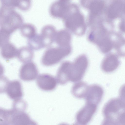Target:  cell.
Here are the masks:
<instances>
[{
	"mask_svg": "<svg viewBox=\"0 0 125 125\" xmlns=\"http://www.w3.org/2000/svg\"><path fill=\"white\" fill-rule=\"evenodd\" d=\"M102 112L104 119L102 125H125V104L122 97L110 100L104 105Z\"/></svg>",
	"mask_w": 125,
	"mask_h": 125,
	"instance_id": "1",
	"label": "cell"
},
{
	"mask_svg": "<svg viewBox=\"0 0 125 125\" xmlns=\"http://www.w3.org/2000/svg\"><path fill=\"white\" fill-rule=\"evenodd\" d=\"M82 78L78 68L70 62H63L58 70L56 79L61 84H65L70 81L76 82Z\"/></svg>",
	"mask_w": 125,
	"mask_h": 125,
	"instance_id": "2",
	"label": "cell"
},
{
	"mask_svg": "<svg viewBox=\"0 0 125 125\" xmlns=\"http://www.w3.org/2000/svg\"><path fill=\"white\" fill-rule=\"evenodd\" d=\"M71 50L70 45L50 48L45 51L43 55L42 63L47 66L56 64L69 55Z\"/></svg>",
	"mask_w": 125,
	"mask_h": 125,
	"instance_id": "3",
	"label": "cell"
},
{
	"mask_svg": "<svg viewBox=\"0 0 125 125\" xmlns=\"http://www.w3.org/2000/svg\"><path fill=\"white\" fill-rule=\"evenodd\" d=\"M98 105L86 103L85 105L76 113V125H86L91 120L96 112Z\"/></svg>",
	"mask_w": 125,
	"mask_h": 125,
	"instance_id": "4",
	"label": "cell"
},
{
	"mask_svg": "<svg viewBox=\"0 0 125 125\" xmlns=\"http://www.w3.org/2000/svg\"><path fill=\"white\" fill-rule=\"evenodd\" d=\"M38 71L36 64L31 61L24 63L21 67L19 71V76L22 80L31 81L36 79Z\"/></svg>",
	"mask_w": 125,
	"mask_h": 125,
	"instance_id": "5",
	"label": "cell"
},
{
	"mask_svg": "<svg viewBox=\"0 0 125 125\" xmlns=\"http://www.w3.org/2000/svg\"><path fill=\"white\" fill-rule=\"evenodd\" d=\"M36 83L41 89L50 91L54 90L58 83L56 78L52 75L43 73L38 75L36 78Z\"/></svg>",
	"mask_w": 125,
	"mask_h": 125,
	"instance_id": "6",
	"label": "cell"
},
{
	"mask_svg": "<svg viewBox=\"0 0 125 125\" xmlns=\"http://www.w3.org/2000/svg\"><path fill=\"white\" fill-rule=\"evenodd\" d=\"M103 94V90L101 86L93 84L89 86L84 99L86 103L98 105L102 100Z\"/></svg>",
	"mask_w": 125,
	"mask_h": 125,
	"instance_id": "7",
	"label": "cell"
},
{
	"mask_svg": "<svg viewBox=\"0 0 125 125\" xmlns=\"http://www.w3.org/2000/svg\"><path fill=\"white\" fill-rule=\"evenodd\" d=\"M10 125H36V123L32 120L24 111H16L13 110Z\"/></svg>",
	"mask_w": 125,
	"mask_h": 125,
	"instance_id": "8",
	"label": "cell"
},
{
	"mask_svg": "<svg viewBox=\"0 0 125 125\" xmlns=\"http://www.w3.org/2000/svg\"><path fill=\"white\" fill-rule=\"evenodd\" d=\"M6 92L8 96L14 100L21 99L23 92L20 82L17 80L10 81Z\"/></svg>",
	"mask_w": 125,
	"mask_h": 125,
	"instance_id": "9",
	"label": "cell"
},
{
	"mask_svg": "<svg viewBox=\"0 0 125 125\" xmlns=\"http://www.w3.org/2000/svg\"><path fill=\"white\" fill-rule=\"evenodd\" d=\"M56 31L51 27L44 28L40 34L44 47L51 45L54 42Z\"/></svg>",
	"mask_w": 125,
	"mask_h": 125,
	"instance_id": "10",
	"label": "cell"
},
{
	"mask_svg": "<svg viewBox=\"0 0 125 125\" xmlns=\"http://www.w3.org/2000/svg\"><path fill=\"white\" fill-rule=\"evenodd\" d=\"M88 87L89 86L84 81L77 82L74 84L72 87V93L76 98L84 99Z\"/></svg>",
	"mask_w": 125,
	"mask_h": 125,
	"instance_id": "11",
	"label": "cell"
},
{
	"mask_svg": "<svg viewBox=\"0 0 125 125\" xmlns=\"http://www.w3.org/2000/svg\"><path fill=\"white\" fill-rule=\"evenodd\" d=\"M71 35L70 32L65 30L56 31L54 42L58 46L66 47L70 45Z\"/></svg>",
	"mask_w": 125,
	"mask_h": 125,
	"instance_id": "12",
	"label": "cell"
},
{
	"mask_svg": "<svg viewBox=\"0 0 125 125\" xmlns=\"http://www.w3.org/2000/svg\"><path fill=\"white\" fill-rule=\"evenodd\" d=\"M18 51L13 44L9 42L1 47L0 54L5 59H11L17 57Z\"/></svg>",
	"mask_w": 125,
	"mask_h": 125,
	"instance_id": "13",
	"label": "cell"
},
{
	"mask_svg": "<svg viewBox=\"0 0 125 125\" xmlns=\"http://www.w3.org/2000/svg\"><path fill=\"white\" fill-rule=\"evenodd\" d=\"M17 57L24 63L31 61L34 57L33 50L28 46L22 47L18 49Z\"/></svg>",
	"mask_w": 125,
	"mask_h": 125,
	"instance_id": "14",
	"label": "cell"
},
{
	"mask_svg": "<svg viewBox=\"0 0 125 125\" xmlns=\"http://www.w3.org/2000/svg\"><path fill=\"white\" fill-rule=\"evenodd\" d=\"M27 44L32 50H37L44 48L40 34H36L32 37L28 39Z\"/></svg>",
	"mask_w": 125,
	"mask_h": 125,
	"instance_id": "15",
	"label": "cell"
},
{
	"mask_svg": "<svg viewBox=\"0 0 125 125\" xmlns=\"http://www.w3.org/2000/svg\"><path fill=\"white\" fill-rule=\"evenodd\" d=\"M13 110L6 109L0 107V125H10L11 116Z\"/></svg>",
	"mask_w": 125,
	"mask_h": 125,
	"instance_id": "16",
	"label": "cell"
},
{
	"mask_svg": "<svg viewBox=\"0 0 125 125\" xmlns=\"http://www.w3.org/2000/svg\"><path fill=\"white\" fill-rule=\"evenodd\" d=\"M20 32L22 36L28 39L32 37L36 34L35 29L31 26L24 25L20 29Z\"/></svg>",
	"mask_w": 125,
	"mask_h": 125,
	"instance_id": "17",
	"label": "cell"
},
{
	"mask_svg": "<svg viewBox=\"0 0 125 125\" xmlns=\"http://www.w3.org/2000/svg\"><path fill=\"white\" fill-rule=\"evenodd\" d=\"M27 106L26 102L21 98L14 100L12 109L16 111H24Z\"/></svg>",
	"mask_w": 125,
	"mask_h": 125,
	"instance_id": "18",
	"label": "cell"
},
{
	"mask_svg": "<svg viewBox=\"0 0 125 125\" xmlns=\"http://www.w3.org/2000/svg\"><path fill=\"white\" fill-rule=\"evenodd\" d=\"M11 34L4 29L0 28V47L9 42Z\"/></svg>",
	"mask_w": 125,
	"mask_h": 125,
	"instance_id": "19",
	"label": "cell"
},
{
	"mask_svg": "<svg viewBox=\"0 0 125 125\" xmlns=\"http://www.w3.org/2000/svg\"><path fill=\"white\" fill-rule=\"evenodd\" d=\"M9 82L6 77L2 75L0 76V94L6 92Z\"/></svg>",
	"mask_w": 125,
	"mask_h": 125,
	"instance_id": "20",
	"label": "cell"
},
{
	"mask_svg": "<svg viewBox=\"0 0 125 125\" xmlns=\"http://www.w3.org/2000/svg\"><path fill=\"white\" fill-rule=\"evenodd\" d=\"M92 7V10L93 13L95 14L98 12L101 8L102 5L99 3H95Z\"/></svg>",
	"mask_w": 125,
	"mask_h": 125,
	"instance_id": "21",
	"label": "cell"
},
{
	"mask_svg": "<svg viewBox=\"0 0 125 125\" xmlns=\"http://www.w3.org/2000/svg\"><path fill=\"white\" fill-rule=\"evenodd\" d=\"M4 71V67L2 64L0 63V76L2 75Z\"/></svg>",
	"mask_w": 125,
	"mask_h": 125,
	"instance_id": "22",
	"label": "cell"
},
{
	"mask_svg": "<svg viewBox=\"0 0 125 125\" xmlns=\"http://www.w3.org/2000/svg\"><path fill=\"white\" fill-rule=\"evenodd\" d=\"M2 21L1 17L0 14V24Z\"/></svg>",
	"mask_w": 125,
	"mask_h": 125,
	"instance_id": "23",
	"label": "cell"
}]
</instances>
